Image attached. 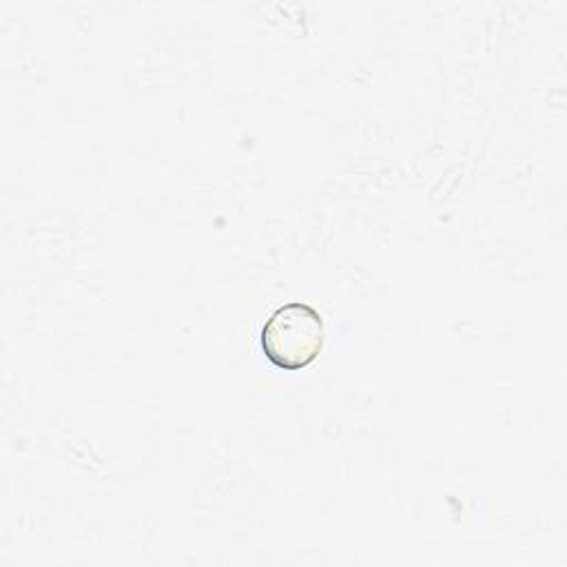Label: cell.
Segmentation results:
<instances>
[{
	"label": "cell",
	"mask_w": 567,
	"mask_h": 567,
	"mask_svg": "<svg viewBox=\"0 0 567 567\" xmlns=\"http://www.w3.org/2000/svg\"><path fill=\"white\" fill-rule=\"evenodd\" d=\"M326 343L323 315L306 303L290 301L279 306L264 323L261 348L266 359L286 372L310 365Z\"/></svg>",
	"instance_id": "cell-1"
}]
</instances>
